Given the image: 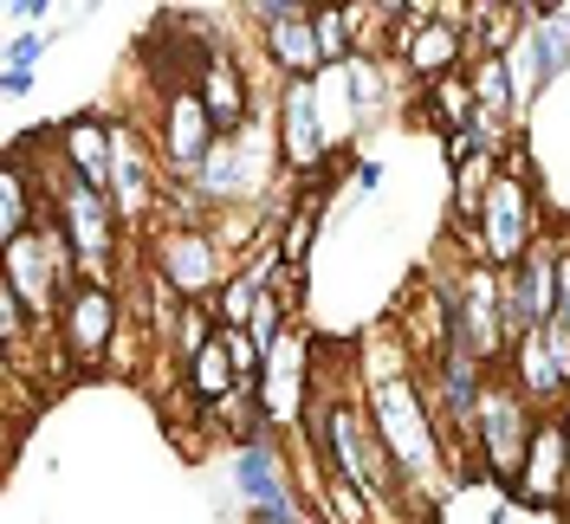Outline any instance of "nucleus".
I'll list each match as a JSON object with an SVG mask.
<instances>
[{"mask_svg":"<svg viewBox=\"0 0 570 524\" xmlns=\"http://www.w3.org/2000/svg\"><path fill=\"white\" fill-rule=\"evenodd\" d=\"M259 20V39H266V59L279 66V78H312L324 71V52H318V27H312V7H292V0H259L253 7Z\"/></svg>","mask_w":570,"mask_h":524,"instance_id":"nucleus-6","label":"nucleus"},{"mask_svg":"<svg viewBox=\"0 0 570 524\" xmlns=\"http://www.w3.org/2000/svg\"><path fill=\"white\" fill-rule=\"evenodd\" d=\"M538 434V408L519 395V383L493 369L487 388H480V408H473V441H480V459H487V479H519V466L532 454Z\"/></svg>","mask_w":570,"mask_h":524,"instance_id":"nucleus-3","label":"nucleus"},{"mask_svg":"<svg viewBox=\"0 0 570 524\" xmlns=\"http://www.w3.org/2000/svg\"><path fill=\"white\" fill-rule=\"evenodd\" d=\"M564 479H570V441H564V408L558 415H538V434H532V454L519 466V479L505 492H519L525 505L538 512H564Z\"/></svg>","mask_w":570,"mask_h":524,"instance_id":"nucleus-7","label":"nucleus"},{"mask_svg":"<svg viewBox=\"0 0 570 524\" xmlns=\"http://www.w3.org/2000/svg\"><path fill=\"white\" fill-rule=\"evenodd\" d=\"M395 46H402V59H409L415 78L441 85V78H454L461 59H466V27H461V20H422L415 33H402Z\"/></svg>","mask_w":570,"mask_h":524,"instance_id":"nucleus-13","label":"nucleus"},{"mask_svg":"<svg viewBox=\"0 0 570 524\" xmlns=\"http://www.w3.org/2000/svg\"><path fill=\"white\" fill-rule=\"evenodd\" d=\"M33 91V71H7V98H27Z\"/></svg>","mask_w":570,"mask_h":524,"instance_id":"nucleus-20","label":"nucleus"},{"mask_svg":"<svg viewBox=\"0 0 570 524\" xmlns=\"http://www.w3.org/2000/svg\"><path fill=\"white\" fill-rule=\"evenodd\" d=\"M195 91H202V105H208V117H214L220 137H240V130H247L253 91H247V71L234 66V52L214 46V59H208V71L195 78Z\"/></svg>","mask_w":570,"mask_h":524,"instance_id":"nucleus-12","label":"nucleus"},{"mask_svg":"<svg viewBox=\"0 0 570 524\" xmlns=\"http://www.w3.org/2000/svg\"><path fill=\"white\" fill-rule=\"evenodd\" d=\"M46 201H52V220L66 227L71 253H78V273L85 285H110V259H117V240H124V220H117V201L98 195V188H85L78 175H52L46 188H39Z\"/></svg>","mask_w":570,"mask_h":524,"instance_id":"nucleus-2","label":"nucleus"},{"mask_svg":"<svg viewBox=\"0 0 570 524\" xmlns=\"http://www.w3.org/2000/svg\"><path fill=\"white\" fill-rule=\"evenodd\" d=\"M214 142H220V130H214V117H208V105H202V91H176V98L163 105V130H156L163 162H169L181 181H195V175H202V162L214 156Z\"/></svg>","mask_w":570,"mask_h":524,"instance_id":"nucleus-8","label":"nucleus"},{"mask_svg":"<svg viewBox=\"0 0 570 524\" xmlns=\"http://www.w3.org/2000/svg\"><path fill=\"white\" fill-rule=\"evenodd\" d=\"M544 214H538V188H532V162H525V142L499 162V181L487 188V208L473 220V234H480V253H487V266L493 273H512L538 240H544V227H538Z\"/></svg>","mask_w":570,"mask_h":524,"instance_id":"nucleus-1","label":"nucleus"},{"mask_svg":"<svg viewBox=\"0 0 570 524\" xmlns=\"http://www.w3.org/2000/svg\"><path fill=\"white\" fill-rule=\"evenodd\" d=\"M220 337V312H214L208 298H195V305H176V324H169V344H176V356L188 363V356H202V349Z\"/></svg>","mask_w":570,"mask_h":524,"instance_id":"nucleus-16","label":"nucleus"},{"mask_svg":"<svg viewBox=\"0 0 570 524\" xmlns=\"http://www.w3.org/2000/svg\"><path fill=\"white\" fill-rule=\"evenodd\" d=\"M356 188L376 195V188H383V162H356Z\"/></svg>","mask_w":570,"mask_h":524,"instance_id":"nucleus-19","label":"nucleus"},{"mask_svg":"<svg viewBox=\"0 0 570 524\" xmlns=\"http://www.w3.org/2000/svg\"><path fill=\"white\" fill-rule=\"evenodd\" d=\"M487 524H512V512H505V505H493V512H487Z\"/></svg>","mask_w":570,"mask_h":524,"instance_id":"nucleus-21","label":"nucleus"},{"mask_svg":"<svg viewBox=\"0 0 570 524\" xmlns=\"http://www.w3.org/2000/svg\"><path fill=\"white\" fill-rule=\"evenodd\" d=\"M285 447L279 441H247L240 454H234V486L247 498V512H292V505H305V492L292 486V473H285ZM318 518V512H312Z\"/></svg>","mask_w":570,"mask_h":524,"instance_id":"nucleus-9","label":"nucleus"},{"mask_svg":"<svg viewBox=\"0 0 570 524\" xmlns=\"http://www.w3.org/2000/svg\"><path fill=\"white\" fill-rule=\"evenodd\" d=\"M149 266H156V279L169 285L181 305H195V298H208V291L227 285V273H220V240H214L208 227H195V220H176V227L149 234Z\"/></svg>","mask_w":570,"mask_h":524,"instance_id":"nucleus-4","label":"nucleus"},{"mask_svg":"<svg viewBox=\"0 0 570 524\" xmlns=\"http://www.w3.org/2000/svg\"><path fill=\"white\" fill-rule=\"evenodd\" d=\"M46 46H52V33H13V46H7V71H33L39 59H46Z\"/></svg>","mask_w":570,"mask_h":524,"instance_id":"nucleus-18","label":"nucleus"},{"mask_svg":"<svg viewBox=\"0 0 570 524\" xmlns=\"http://www.w3.org/2000/svg\"><path fill=\"white\" fill-rule=\"evenodd\" d=\"M59 156L71 162V175H78L85 188L110 195V175H117V130H110L105 117H71L66 130H59Z\"/></svg>","mask_w":570,"mask_h":524,"instance_id":"nucleus-11","label":"nucleus"},{"mask_svg":"<svg viewBox=\"0 0 570 524\" xmlns=\"http://www.w3.org/2000/svg\"><path fill=\"white\" fill-rule=\"evenodd\" d=\"M117 324H124L117 291L110 285H78L66 298V312H59V324H52V337H59L71 369H105L110 344H117Z\"/></svg>","mask_w":570,"mask_h":524,"instance_id":"nucleus-5","label":"nucleus"},{"mask_svg":"<svg viewBox=\"0 0 570 524\" xmlns=\"http://www.w3.org/2000/svg\"><path fill=\"white\" fill-rule=\"evenodd\" d=\"M312 27H318L324 66H344L351 59V39H356V13L351 7H312Z\"/></svg>","mask_w":570,"mask_h":524,"instance_id":"nucleus-17","label":"nucleus"},{"mask_svg":"<svg viewBox=\"0 0 570 524\" xmlns=\"http://www.w3.org/2000/svg\"><path fill=\"white\" fill-rule=\"evenodd\" d=\"M422 117H434V130H466L473 117H480V105H473V85H466V71H454V78H441V85H428V105Z\"/></svg>","mask_w":570,"mask_h":524,"instance_id":"nucleus-15","label":"nucleus"},{"mask_svg":"<svg viewBox=\"0 0 570 524\" xmlns=\"http://www.w3.org/2000/svg\"><path fill=\"white\" fill-rule=\"evenodd\" d=\"M570 59V7H544L532 20V91H544Z\"/></svg>","mask_w":570,"mask_h":524,"instance_id":"nucleus-14","label":"nucleus"},{"mask_svg":"<svg viewBox=\"0 0 570 524\" xmlns=\"http://www.w3.org/2000/svg\"><path fill=\"white\" fill-rule=\"evenodd\" d=\"M279 162L292 175L324 162V110H318V85L312 78L279 85Z\"/></svg>","mask_w":570,"mask_h":524,"instance_id":"nucleus-10","label":"nucleus"}]
</instances>
